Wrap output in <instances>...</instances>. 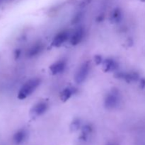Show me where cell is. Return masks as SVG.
<instances>
[{
    "instance_id": "5",
    "label": "cell",
    "mask_w": 145,
    "mask_h": 145,
    "mask_svg": "<svg viewBox=\"0 0 145 145\" xmlns=\"http://www.w3.org/2000/svg\"><path fill=\"white\" fill-rule=\"evenodd\" d=\"M69 38V33L67 31H63L58 33L53 38L52 45L55 47H59Z\"/></svg>"
},
{
    "instance_id": "13",
    "label": "cell",
    "mask_w": 145,
    "mask_h": 145,
    "mask_svg": "<svg viewBox=\"0 0 145 145\" xmlns=\"http://www.w3.org/2000/svg\"><path fill=\"white\" fill-rule=\"evenodd\" d=\"M122 18V11L119 8H115L111 13L110 15V21L113 22L117 23L121 20Z\"/></svg>"
},
{
    "instance_id": "8",
    "label": "cell",
    "mask_w": 145,
    "mask_h": 145,
    "mask_svg": "<svg viewBox=\"0 0 145 145\" xmlns=\"http://www.w3.org/2000/svg\"><path fill=\"white\" fill-rule=\"evenodd\" d=\"M66 67V62L64 60H59L55 62L50 67V70L52 74H58L59 73H62L65 70Z\"/></svg>"
},
{
    "instance_id": "12",
    "label": "cell",
    "mask_w": 145,
    "mask_h": 145,
    "mask_svg": "<svg viewBox=\"0 0 145 145\" xmlns=\"http://www.w3.org/2000/svg\"><path fill=\"white\" fill-rule=\"evenodd\" d=\"M75 89L74 88L67 87L64 89L60 93V99L62 101L65 102L69 100L71 98V96L74 93Z\"/></svg>"
},
{
    "instance_id": "15",
    "label": "cell",
    "mask_w": 145,
    "mask_h": 145,
    "mask_svg": "<svg viewBox=\"0 0 145 145\" xmlns=\"http://www.w3.org/2000/svg\"><path fill=\"white\" fill-rule=\"evenodd\" d=\"M80 127V121L79 120H75L74 121L72 122V125H71V130L73 132L76 131L78 130V129Z\"/></svg>"
},
{
    "instance_id": "10",
    "label": "cell",
    "mask_w": 145,
    "mask_h": 145,
    "mask_svg": "<svg viewBox=\"0 0 145 145\" xmlns=\"http://www.w3.org/2000/svg\"><path fill=\"white\" fill-rule=\"evenodd\" d=\"M103 70L106 72H113L118 68V63L113 59H107L103 62Z\"/></svg>"
},
{
    "instance_id": "17",
    "label": "cell",
    "mask_w": 145,
    "mask_h": 145,
    "mask_svg": "<svg viewBox=\"0 0 145 145\" xmlns=\"http://www.w3.org/2000/svg\"><path fill=\"white\" fill-rule=\"evenodd\" d=\"M94 59L95 62H96V63L97 64V65H100V64H101L102 62H103V61H102V57L100 55H96Z\"/></svg>"
},
{
    "instance_id": "4",
    "label": "cell",
    "mask_w": 145,
    "mask_h": 145,
    "mask_svg": "<svg viewBox=\"0 0 145 145\" xmlns=\"http://www.w3.org/2000/svg\"><path fill=\"white\" fill-rule=\"evenodd\" d=\"M48 108V105L45 102L41 101L35 104V106L33 107L32 110L31 111V114L33 117H37V116H40L45 113L47 111Z\"/></svg>"
},
{
    "instance_id": "1",
    "label": "cell",
    "mask_w": 145,
    "mask_h": 145,
    "mask_svg": "<svg viewBox=\"0 0 145 145\" xmlns=\"http://www.w3.org/2000/svg\"><path fill=\"white\" fill-rule=\"evenodd\" d=\"M41 83L40 78H33L25 82L18 93V99L23 100L29 96L39 86Z\"/></svg>"
},
{
    "instance_id": "18",
    "label": "cell",
    "mask_w": 145,
    "mask_h": 145,
    "mask_svg": "<svg viewBox=\"0 0 145 145\" xmlns=\"http://www.w3.org/2000/svg\"><path fill=\"white\" fill-rule=\"evenodd\" d=\"M103 19H104V16H103V14H101V15L98 16V17L96 18V21H97L98 22L103 21Z\"/></svg>"
},
{
    "instance_id": "3",
    "label": "cell",
    "mask_w": 145,
    "mask_h": 145,
    "mask_svg": "<svg viewBox=\"0 0 145 145\" xmlns=\"http://www.w3.org/2000/svg\"><path fill=\"white\" fill-rule=\"evenodd\" d=\"M118 102V92L117 90H113L111 93L106 96L104 101V105L108 109H112L117 106Z\"/></svg>"
},
{
    "instance_id": "21",
    "label": "cell",
    "mask_w": 145,
    "mask_h": 145,
    "mask_svg": "<svg viewBox=\"0 0 145 145\" xmlns=\"http://www.w3.org/2000/svg\"><path fill=\"white\" fill-rule=\"evenodd\" d=\"M106 145H118V144L115 142H108Z\"/></svg>"
},
{
    "instance_id": "20",
    "label": "cell",
    "mask_w": 145,
    "mask_h": 145,
    "mask_svg": "<svg viewBox=\"0 0 145 145\" xmlns=\"http://www.w3.org/2000/svg\"><path fill=\"white\" fill-rule=\"evenodd\" d=\"M140 86H141L142 88H144L145 86V79H142L140 82Z\"/></svg>"
},
{
    "instance_id": "16",
    "label": "cell",
    "mask_w": 145,
    "mask_h": 145,
    "mask_svg": "<svg viewBox=\"0 0 145 145\" xmlns=\"http://www.w3.org/2000/svg\"><path fill=\"white\" fill-rule=\"evenodd\" d=\"M82 17V15L81 13H78V14H76V15L74 16L73 19H72V24H77V23L81 20Z\"/></svg>"
},
{
    "instance_id": "19",
    "label": "cell",
    "mask_w": 145,
    "mask_h": 145,
    "mask_svg": "<svg viewBox=\"0 0 145 145\" xmlns=\"http://www.w3.org/2000/svg\"><path fill=\"white\" fill-rule=\"evenodd\" d=\"M14 55H15L16 59L19 57L20 55H21V50H16L15 51V54H14Z\"/></svg>"
},
{
    "instance_id": "11",
    "label": "cell",
    "mask_w": 145,
    "mask_h": 145,
    "mask_svg": "<svg viewBox=\"0 0 145 145\" xmlns=\"http://www.w3.org/2000/svg\"><path fill=\"white\" fill-rule=\"evenodd\" d=\"M25 137H26V133H25V130H18L17 133H15V135H14V137H13L14 144L16 145L21 144V143L24 142Z\"/></svg>"
},
{
    "instance_id": "6",
    "label": "cell",
    "mask_w": 145,
    "mask_h": 145,
    "mask_svg": "<svg viewBox=\"0 0 145 145\" xmlns=\"http://www.w3.org/2000/svg\"><path fill=\"white\" fill-rule=\"evenodd\" d=\"M84 35V31L82 28L76 29L70 38V43L72 45H76L80 43L83 40Z\"/></svg>"
},
{
    "instance_id": "2",
    "label": "cell",
    "mask_w": 145,
    "mask_h": 145,
    "mask_svg": "<svg viewBox=\"0 0 145 145\" xmlns=\"http://www.w3.org/2000/svg\"><path fill=\"white\" fill-rule=\"evenodd\" d=\"M91 69V64L89 61L84 62L79 69L76 72V74H75L74 79L75 82L77 84H82L85 81L86 77L89 75V72H90Z\"/></svg>"
},
{
    "instance_id": "9",
    "label": "cell",
    "mask_w": 145,
    "mask_h": 145,
    "mask_svg": "<svg viewBox=\"0 0 145 145\" xmlns=\"http://www.w3.org/2000/svg\"><path fill=\"white\" fill-rule=\"evenodd\" d=\"M116 77L119 79H123L127 82L130 83L131 82H135L139 79V74L137 72H130V73H123L118 72L116 74Z\"/></svg>"
},
{
    "instance_id": "14",
    "label": "cell",
    "mask_w": 145,
    "mask_h": 145,
    "mask_svg": "<svg viewBox=\"0 0 145 145\" xmlns=\"http://www.w3.org/2000/svg\"><path fill=\"white\" fill-rule=\"evenodd\" d=\"M92 128L90 125H85L82 129V136L86 137L91 133Z\"/></svg>"
},
{
    "instance_id": "7",
    "label": "cell",
    "mask_w": 145,
    "mask_h": 145,
    "mask_svg": "<svg viewBox=\"0 0 145 145\" xmlns=\"http://www.w3.org/2000/svg\"><path fill=\"white\" fill-rule=\"evenodd\" d=\"M44 50V45L41 42H37L31 47L27 52V56L29 57L40 55Z\"/></svg>"
}]
</instances>
